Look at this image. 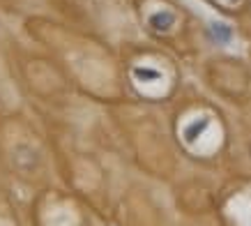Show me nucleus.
<instances>
[{"instance_id":"obj_1","label":"nucleus","mask_w":251,"mask_h":226,"mask_svg":"<svg viewBox=\"0 0 251 226\" xmlns=\"http://www.w3.org/2000/svg\"><path fill=\"white\" fill-rule=\"evenodd\" d=\"M171 23H173V16H171V14H157V16H152V26H154V28H159V30H166Z\"/></svg>"}]
</instances>
